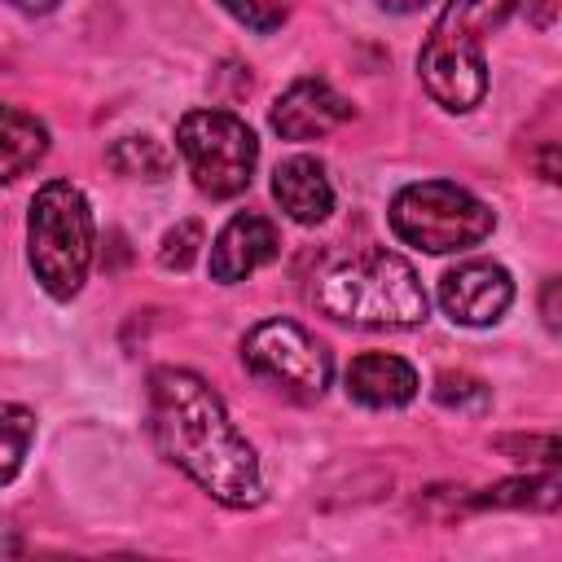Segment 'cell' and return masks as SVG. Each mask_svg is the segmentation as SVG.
Segmentation results:
<instances>
[{
  "mask_svg": "<svg viewBox=\"0 0 562 562\" xmlns=\"http://www.w3.org/2000/svg\"><path fill=\"white\" fill-rule=\"evenodd\" d=\"M44 154H48V127L18 105H0V184L26 176Z\"/></svg>",
  "mask_w": 562,
  "mask_h": 562,
  "instance_id": "obj_13",
  "label": "cell"
},
{
  "mask_svg": "<svg viewBox=\"0 0 562 562\" xmlns=\"http://www.w3.org/2000/svg\"><path fill=\"white\" fill-rule=\"evenodd\" d=\"M202 250V224L198 220H180L176 228L162 233V246H158V263L171 268V272H184Z\"/></svg>",
  "mask_w": 562,
  "mask_h": 562,
  "instance_id": "obj_18",
  "label": "cell"
},
{
  "mask_svg": "<svg viewBox=\"0 0 562 562\" xmlns=\"http://www.w3.org/2000/svg\"><path fill=\"white\" fill-rule=\"evenodd\" d=\"M312 299L325 316L360 329H408L426 321V290L395 250H364L321 268Z\"/></svg>",
  "mask_w": 562,
  "mask_h": 562,
  "instance_id": "obj_2",
  "label": "cell"
},
{
  "mask_svg": "<svg viewBox=\"0 0 562 562\" xmlns=\"http://www.w3.org/2000/svg\"><path fill=\"white\" fill-rule=\"evenodd\" d=\"M176 149L189 162L193 184L206 198H237L250 189L259 140L255 132L228 110H189L176 123Z\"/></svg>",
  "mask_w": 562,
  "mask_h": 562,
  "instance_id": "obj_6",
  "label": "cell"
},
{
  "mask_svg": "<svg viewBox=\"0 0 562 562\" xmlns=\"http://www.w3.org/2000/svg\"><path fill=\"white\" fill-rule=\"evenodd\" d=\"M391 233L417 250L430 255H452V250H470L479 246L492 228L496 215L483 198H474L470 189L452 184V180H422V184H404L391 198Z\"/></svg>",
  "mask_w": 562,
  "mask_h": 562,
  "instance_id": "obj_5",
  "label": "cell"
},
{
  "mask_svg": "<svg viewBox=\"0 0 562 562\" xmlns=\"http://www.w3.org/2000/svg\"><path fill=\"white\" fill-rule=\"evenodd\" d=\"M272 198L294 224H321L334 211V184L325 176V162L312 154H294V158L277 162Z\"/></svg>",
  "mask_w": 562,
  "mask_h": 562,
  "instance_id": "obj_11",
  "label": "cell"
},
{
  "mask_svg": "<svg viewBox=\"0 0 562 562\" xmlns=\"http://www.w3.org/2000/svg\"><path fill=\"white\" fill-rule=\"evenodd\" d=\"M562 501V483L553 474H527V479H505L474 496L479 509H553Z\"/></svg>",
  "mask_w": 562,
  "mask_h": 562,
  "instance_id": "obj_14",
  "label": "cell"
},
{
  "mask_svg": "<svg viewBox=\"0 0 562 562\" xmlns=\"http://www.w3.org/2000/svg\"><path fill=\"white\" fill-rule=\"evenodd\" d=\"M514 9L518 0H448V9L439 13V22L430 26L417 53V75L443 110L465 114L483 101L487 92L483 44Z\"/></svg>",
  "mask_w": 562,
  "mask_h": 562,
  "instance_id": "obj_3",
  "label": "cell"
},
{
  "mask_svg": "<svg viewBox=\"0 0 562 562\" xmlns=\"http://www.w3.org/2000/svg\"><path fill=\"white\" fill-rule=\"evenodd\" d=\"M439 303L457 325H492L514 303V277L492 259H465L443 272Z\"/></svg>",
  "mask_w": 562,
  "mask_h": 562,
  "instance_id": "obj_8",
  "label": "cell"
},
{
  "mask_svg": "<svg viewBox=\"0 0 562 562\" xmlns=\"http://www.w3.org/2000/svg\"><path fill=\"white\" fill-rule=\"evenodd\" d=\"M382 9H395V13H413V9H422L426 0H378Z\"/></svg>",
  "mask_w": 562,
  "mask_h": 562,
  "instance_id": "obj_25",
  "label": "cell"
},
{
  "mask_svg": "<svg viewBox=\"0 0 562 562\" xmlns=\"http://www.w3.org/2000/svg\"><path fill=\"white\" fill-rule=\"evenodd\" d=\"M347 395L364 408H404L417 395V369L386 351H364L347 364Z\"/></svg>",
  "mask_w": 562,
  "mask_h": 562,
  "instance_id": "obj_12",
  "label": "cell"
},
{
  "mask_svg": "<svg viewBox=\"0 0 562 562\" xmlns=\"http://www.w3.org/2000/svg\"><path fill=\"white\" fill-rule=\"evenodd\" d=\"M435 400L443 408H457V413H483L492 404V391L474 373H439L435 378Z\"/></svg>",
  "mask_w": 562,
  "mask_h": 562,
  "instance_id": "obj_17",
  "label": "cell"
},
{
  "mask_svg": "<svg viewBox=\"0 0 562 562\" xmlns=\"http://www.w3.org/2000/svg\"><path fill=\"white\" fill-rule=\"evenodd\" d=\"M149 435L158 452L220 505L250 509L263 501L255 448L228 422L224 400L193 369L167 364L149 373Z\"/></svg>",
  "mask_w": 562,
  "mask_h": 562,
  "instance_id": "obj_1",
  "label": "cell"
},
{
  "mask_svg": "<svg viewBox=\"0 0 562 562\" xmlns=\"http://www.w3.org/2000/svg\"><path fill=\"white\" fill-rule=\"evenodd\" d=\"M92 237L97 228H92V206L83 189L70 180L40 184V193L31 198V215H26V259H31L35 281L53 299L66 303L88 281Z\"/></svg>",
  "mask_w": 562,
  "mask_h": 562,
  "instance_id": "obj_4",
  "label": "cell"
},
{
  "mask_svg": "<svg viewBox=\"0 0 562 562\" xmlns=\"http://www.w3.org/2000/svg\"><path fill=\"white\" fill-rule=\"evenodd\" d=\"M31 439H35V413L22 408V404L0 400V487L18 479Z\"/></svg>",
  "mask_w": 562,
  "mask_h": 562,
  "instance_id": "obj_16",
  "label": "cell"
},
{
  "mask_svg": "<svg viewBox=\"0 0 562 562\" xmlns=\"http://www.w3.org/2000/svg\"><path fill=\"white\" fill-rule=\"evenodd\" d=\"M351 119V101L342 92H334L325 79H294L277 101H272V132L281 140H312L334 132L338 123Z\"/></svg>",
  "mask_w": 562,
  "mask_h": 562,
  "instance_id": "obj_9",
  "label": "cell"
},
{
  "mask_svg": "<svg viewBox=\"0 0 562 562\" xmlns=\"http://www.w3.org/2000/svg\"><path fill=\"white\" fill-rule=\"evenodd\" d=\"M250 31H277L290 18V0H220Z\"/></svg>",
  "mask_w": 562,
  "mask_h": 562,
  "instance_id": "obj_19",
  "label": "cell"
},
{
  "mask_svg": "<svg viewBox=\"0 0 562 562\" xmlns=\"http://www.w3.org/2000/svg\"><path fill=\"white\" fill-rule=\"evenodd\" d=\"M505 452H518L514 461H536L531 452H540L549 465H558V439L553 435H531V439H501Z\"/></svg>",
  "mask_w": 562,
  "mask_h": 562,
  "instance_id": "obj_20",
  "label": "cell"
},
{
  "mask_svg": "<svg viewBox=\"0 0 562 562\" xmlns=\"http://www.w3.org/2000/svg\"><path fill=\"white\" fill-rule=\"evenodd\" d=\"M553 158H558V149L544 145V154H540V171H544V180H558V162H553Z\"/></svg>",
  "mask_w": 562,
  "mask_h": 562,
  "instance_id": "obj_23",
  "label": "cell"
},
{
  "mask_svg": "<svg viewBox=\"0 0 562 562\" xmlns=\"http://www.w3.org/2000/svg\"><path fill=\"white\" fill-rule=\"evenodd\" d=\"M105 158L119 176H132V180H162L171 171V154L154 136H123Z\"/></svg>",
  "mask_w": 562,
  "mask_h": 562,
  "instance_id": "obj_15",
  "label": "cell"
},
{
  "mask_svg": "<svg viewBox=\"0 0 562 562\" xmlns=\"http://www.w3.org/2000/svg\"><path fill=\"white\" fill-rule=\"evenodd\" d=\"M241 360L255 378L285 391L290 400H321L329 386V351L294 321H259L241 338Z\"/></svg>",
  "mask_w": 562,
  "mask_h": 562,
  "instance_id": "obj_7",
  "label": "cell"
},
{
  "mask_svg": "<svg viewBox=\"0 0 562 562\" xmlns=\"http://www.w3.org/2000/svg\"><path fill=\"white\" fill-rule=\"evenodd\" d=\"M281 255V233L268 215H255V211H241L233 215L220 237L211 241V277L233 285V281H246L255 268L272 263Z\"/></svg>",
  "mask_w": 562,
  "mask_h": 562,
  "instance_id": "obj_10",
  "label": "cell"
},
{
  "mask_svg": "<svg viewBox=\"0 0 562 562\" xmlns=\"http://www.w3.org/2000/svg\"><path fill=\"white\" fill-rule=\"evenodd\" d=\"M22 13H48V9H57L61 0H13Z\"/></svg>",
  "mask_w": 562,
  "mask_h": 562,
  "instance_id": "obj_24",
  "label": "cell"
},
{
  "mask_svg": "<svg viewBox=\"0 0 562 562\" xmlns=\"http://www.w3.org/2000/svg\"><path fill=\"white\" fill-rule=\"evenodd\" d=\"M544 325L558 329V277L544 281Z\"/></svg>",
  "mask_w": 562,
  "mask_h": 562,
  "instance_id": "obj_21",
  "label": "cell"
},
{
  "mask_svg": "<svg viewBox=\"0 0 562 562\" xmlns=\"http://www.w3.org/2000/svg\"><path fill=\"white\" fill-rule=\"evenodd\" d=\"M527 4H531V22H536V26H553L558 0H527Z\"/></svg>",
  "mask_w": 562,
  "mask_h": 562,
  "instance_id": "obj_22",
  "label": "cell"
}]
</instances>
